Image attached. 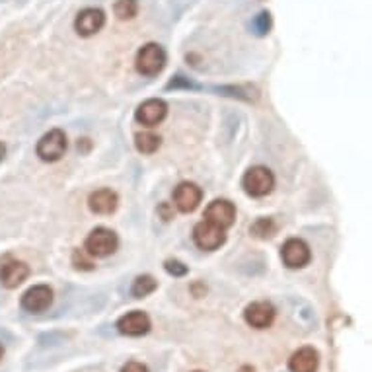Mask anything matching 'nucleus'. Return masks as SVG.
Segmentation results:
<instances>
[{
  "mask_svg": "<svg viewBox=\"0 0 372 372\" xmlns=\"http://www.w3.org/2000/svg\"><path fill=\"white\" fill-rule=\"evenodd\" d=\"M121 372H148L147 364L137 363V361H131V363L123 364Z\"/></svg>",
  "mask_w": 372,
  "mask_h": 372,
  "instance_id": "nucleus-25",
  "label": "nucleus"
},
{
  "mask_svg": "<svg viewBox=\"0 0 372 372\" xmlns=\"http://www.w3.org/2000/svg\"><path fill=\"white\" fill-rule=\"evenodd\" d=\"M117 193L112 190H98L88 197V207L95 215H112L117 208Z\"/></svg>",
  "mask_w": 372,
  "mask_h": 372,
  "instance_id": "nucleus-16",
  "label": "nucleus"
},
{
  "mask_svg": "<svg viewBox=\"0 0 372 372\" xmlns=\"http://www.w3.org/2000/svg\"><path fill=\"white\" fill-rule=\"evenodd\" d=\"M205 220L211 225L218 226V228H230L236 220V207H234L230 201L226 199H217L213 201L205 211Z\"/></svg>",
  "mask_w": 372,
  "mask_h": 372,
  "instance_id": "nucleus-10",
  "label": "nucleus"
},
{
  "mask_svg": "<svg viewBox=\"0 0 372 372\" xmlns=\"http://www.w3.org/2000/svg\"><path fill=\"white\" fill-rule=\"evenodd\" d=\"M275 306L267 300H258L251 303L246 310H244V320L248 326L255 329H267L271 328V324L275 321Z\"/></svg>",
  "mask_w": 372,
  "mask_h": 372,
  "instance_id": "nucleus-6",
  "label": "nucleus"
},
{
  "mask_svg": "<svg viewBox=\"0 0 372 372\" xmlns=\"http://www.w3.org/2000/svg\"><path fill=\"white\" fill-rule=\"evenodd\" d=\"M104 26L105 14L100 8H84L74 20V29L80 37H92Z\"/></svg>",
  "mask_w": 372,
  "mask_h": 372,
  "instance_id": "nucleus-11",
  "label": "nucleus"
},
{
  "mask_svg": "<svg viewBox=\"0 0 372 372\" xmlns=\"http://www.w3.org/2000/svg\"><path fill=\"white\" fill-rule=\"evenodd\" d=\"M195 372H201V371H195Z\"/></svg>",
  "mask_w": 372,
  "mask_h": 372,
  "instance_id": "nucleus-28",
  "label": "nucleus"
},
{
  "mask_svg": "<svg viewBox=\"0 0 372 372\" xmlns=\"http://www.w3.org/2000/svg\"><path fill=\"white\" fill-rule=\"evenodd\" d=\"M29 275V267L24 261H8L0 267V283L6 288H16L20 286Z\"/></svg>",
  "mask_w": 372,
  "mask_h": 372,
  "instance_id": "nucleus-15",
  "label": "nucleus"
},
{
  "mask_svg": "<svg viewBox=\"0 0 372 372\" xmlns=\"http://www.w3.org/2000/svg\"><path fill=\"white\" fill-rule=\"evenodd\" d=\"M2 357H4V347L0 345V359H2Z\"/></svg>",
  "mask_w": 372,
  "mask_h": 372,
  "instance_id": "nucleus-27",
  "label": "nucleus"
},
{
  "mask_svg": "<svg viewBox=\"0 0 372 372\" xmlns=\"http://www.w3.org/2000/svg\"><path fill=\"white\" fill-rule=\"evenodd\" d=\"M166 113H168V105H166L164 100H158V98H152V100H147L137 107L135 112V119L145 125V127H156L158 123L164 121Z\"/></svg>",
  "mask_w": 372,
  "mask_h": 372,
  "instance_id": "nucleus-12",
  "label": "nucleus"
},
{
  "mask_svg": "<svg viewBox=\"0 0 372 372\" xmlns=\"http://www.w3.org/2000/svg\"><path fill=\"white\" fill-rule=\"evenodd\" d=\"M242 187L251 197H265L275 187V175L265 166H253L244 173Z\"/></svg>",
  "mask_w": 372,
  "mask_h": 372,
  "instance_id": "nucleus-1",
  "label": "nucleus"
},
{
  "mask_svg": "<svg viewBox=\"0 0 372 372\" xmlns=\"http://www.w3.org/2000/svg\"><path fill=\"white\" fill-rule=\"evenodd\" d=\"M281 258H283V263H285L288 269H300L304 265H308L312 253L308 244L300 240V238H291L286 240L283 250H281Z\"/></svg>",
  "mask_w": 372,
  "mask_h": 372,
  "instance_id": "nucleus-8",
  "label": "nucleus"
},
{
  "mask_svg": "<svg viewBox=\"0 0 372 372\" xmlns=\"http://www.w3.org/2000/svg\"><path fill=\"white\" fill-rule=\"evenodd\" d=\"M119 246V238L117 234L109 230V228H95L88 234L86 246L84 250L92 255V258H107Z\"/></svg>",
  "mask_w": 372,
  "mask_h": 372,
  "instance_id": "nucleus-3",
  "label": "nucleus"
},
{
  "mask_svg": "<svg viewBox=\"0 0 372 372\" xmlns=\"http://www.w3.org/2000/svg\"><path fill=\"white\" fill-rule=\"evenodd\" d=\"M320 364V355L314 347H303L288 359V371L291 372H316Z\"/></svg>",
  "mask_w": 372,
  "mask_h": 372,
  "instance_id": "nucleus-14",
  "label": "nucleus"
},
{
  "mask_svg": "<svg viewBox=\"0 0 372 372\" xmlns=\"http://www.w3.org/2000/svg\"><path fill=\"white\" fill-rule=\"evenodd\" d=\"M67 135L61 129H53L49 133H45L44 137L37 142V156L44 160V162H57L61 160L65 152H67Z\"/></svg>",
  "mask_w": 372,
  "mask_h": 372,
  "instance_id": "nucleus-4",
  "label": "nucleus"
},
{
  "mask_svg": "<svg viewBox=\"0 0 372 372\" xmlns=\"http://www.w3.org/2000/svg\"><path fill=\"white\" fill-rule=\"evenodd\" d=\"M150 318H148L147 312L142 310H133L127 312L125 316H121L117 320V331L123 336H129V338H140V336H147L150 331Z\"/></svg>",
  "mask_w": 372,
  "mask_h": 372,
  "instance_id": "nucleus-7",
  "label": "nucleus"
},
{
  "mask_svg": "<svg viewBox=\"0 0 372 372\" xmlns=\"http://www.w3.org/2000/svg\"><path fill=\"white\" fill-rule=\"evenodd\" d=\"M162 145V139L154 133H137L135 135V147L142 154H152Z\"/></svg>",
  "mask_w": 372,
  "mask_h": 372,
  "instance_id": "nucleus-18",
  "label": "nucleus"
},
{
  "mask_svg": "<svg viewBox=\"0 0 372 372\" xmlns=\"http://www.w3.org/2000/svg\"><path fill=\"white\" fill-rule=\"evenodd\" d=\"M135 67L142 77H156L160 74L162 69L166 67V51L164 47L158 44H147L142 45L137 53L135 59Z\"/></svg>",
  "mask_w": 372,
  "mask_h": 372,
  "instance_id": "nucleus-2",
  "label": "nucleus"
},
{
  "mask_svg": "<svg viewBox=\"0 0 372 372\" xmlns=\"http://www.w3.org/2000/svg\"><path fill=\"white\" fill-rule=\"evenodd\" d=\"M72 263H74V267L82 269V271H90V269H94L92 255H90L86 250H74V253H72Z\"/></svg>",
  "mask_w": 372,
  "mask_h": 372,
  "instance_id": "nucleus-22",
  "label": "nucleus"
},
{
  "mask_svg": "<svg viewBox=\"0 0 372 372\" xmlns=\"http://www.w3.org/2000/svg\"><path fill=\"white\" fill-rule=\"evenodd\" d=\"M193 240H195L199 250L215 251L226 242V234L222 228L203 220V222H199L193 228Z\"/></svg>",
  "mask_w": 372,
  "mask_h": 372,
  "instance_id": "nucleus-5",
  "label": "nucleus"
},
{
  "mask_svg": "<svg viewBox=\"0 0 372 372\" xmlns=\"http://www.w3.org/2000/svg\"><path fill=\"white\" fill-rule=\"evenodd\" d=\"M4 154H6V147L0 142V162H2V158H4Z\"/></svg>",
  "mask_w": 372,
  "mask_h": 372,
  "instance_id": "nucleus-26",
  "label": "nucleus"
},
{
  "mask_svg": "<svg viewBox=\"0 0 372 372\" xmlns=\"http://www.w3.org/2000/svg\"><path fill=\"white\" fill-rule=\"evenodd\" d=\"M164 269L173 275V277H183V275H187V265H183L182 261L178 260H168L164 263Z\"/></svg>",
  "mask_w": 372,
  "mask_h": 372,
  "instance_id": "nucleus-23",
  "label": "nucleus"
},
{
  "mask_svg": "<svg viewBox=\"0 0 372 372\" xmlns=\"http://www.w3.org/2000/svg\"><path fill=\"white\" fill-rule=\"evenodd\" d=\"M250 232L255 236V238H271V236H275L277 232V225H275V220L273 218H258L253 225H251Z\"/></svg>",
  "mask_w": 372,
  "mask_h": 372,
  "instance_id": "nucleus-19",
  "label": "nucleus"
},
{
  "mask_svg": "<svg viewBox=\"0 0 372 372\" xmlns=\"http://www.w3.org/2000/svg\"><path fill=\"white\" fill-rule=\"evenodd\" d=\"M156 288H158V283L152 275H140L133 281V286H131V295L135 298H145V296L152 295Z\"/></svg>",
  "mask_w": 372,
  "mask_h": 372,
  "instance_id": "nucleus-17",
  "label": "nucleus"
},
{
  "mask_svg": "<svg viewBox=\"0 0 372 372\" xmlns=\"http://www.w3.org/2000/svg\"><path fill=\"white\" fill-rule=\"evenodd\" d=\"M53 304V291L47 285H35L22 296V308L29 314H41Z\"/></svg>",
  "mask_w": 372,
  "mask_h": 372,
  "instance_id": "nucleus-9",
  "label": "nucleus"
},
{
  "mask_svg": "<svg viewBox=\"0 0 372 372\" xmlns=\"http://www.w3.org/2000/svg\"><path fill=\"white\" fill-rule=\"evenodd\" d=\"M180 86H183V88H195V84H191L190 80H187V78L185 77H182V74H180V77H175L172 80V82H170V84H168V90H172V88H180Z\"/></svg>",
  "mask_w": 372,
  "mask_h": 372,
  "instance_id": "nucleus-24",
  "label": "nucleus"
},
{
  "mask_svg": "<svg viewBox=\"0 0 372 372\" xmlns=\"http://www.w3.org/2000/svg\"><path fill=\"white\" fill-rule=\"evenodd\" d=\"M113 12L119 20H133L139 12V2L137 0H117L113 6Z\"/></svg>",
  "mask_w": 372,
  "mask_h": 372,
  "instance_id": "nucleus-20",
  "label": "nucleus"
},
{
  "mask_svg": "<svg viewBox=\"0 0 372 372\" xmlns=\"http://www.w3.org/2000/svg\"><path fill=\"white\" fill-rule=\"evenodd\" d=\"M271 14L269 12H260L258 16L251 20V32L255 35H267L271 29Z\"/></svg>",
  "mask_w": 372,
  "mask_h": 372,
  "instance_id": "nucleus-21",
  "label": "nucleus"
},
{
  "mask_svg": "<svg viewBox=\"0 0 372 372\" xmlns=\"http://www.w3.org/2000/svg\"><path fill=\"white\" fill-rule=\"evenodd\" d=\"M201 199H203V191L195 183L183 182L173 191V203L182 213H193L195 208L199 207Z\"/></svg>",
  "mask_w": 372,
  "mask_h": 372,
  "instance_id": "nucleus-13",
  "label": "nucleus"
}]
</instances>
